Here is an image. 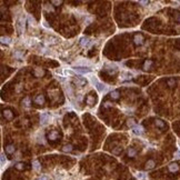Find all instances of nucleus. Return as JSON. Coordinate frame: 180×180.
Returning <instances> with one entry per match:
<instances>
[{
    "label": "nucleus",
    "mask_w": 180,
    "mask_h": 180,
    "mask_svg": "<svg viewBox=\"0 0 180 180\" xmlns=\"http://www.w3.org/2000/svg\"><path fill=\"white\" fill-rule=\"evenodd\" d=\"M32 168L38 171V170L40 169V163H39L38 161H33V162H32Z\"/></svg>",
    "instance_id": "obj_19"
},
{
    "label": "nucleus",
    "mask_w": 180,
    "mask_h": 180,
    "mask_svg": "<svg viewBox=\"0 0 180 180\" xmlns=\"http://www.w3.org/2000/svg\"><path fill=\"white\" fill-rule=\"evenodd\" d=\"M75 71L78 72V74H88V72H91V69L82 67V68H75Z\"/></svg>",
    "instance_id": "obj_5"
},
{
    "label": "nucleus",
    "mask_w": 180,
    "mask_h": 180,
    "mask_svg": "<svg viewBox=\"0 0 180 180\" xmlns=\"http://www.w3.org/2000/svg\"><path fill=\"white\" fill-rule=\"evenodd\" d=\"M136 154H137L136 149H133V148H129V149H128V156H129V157H135Z\"/></svg>",
    "instance_id": "obj_14"
},
{
    "label": "nucleus",
    "mask_w": 180,
    "mask_h": 180,
    "mask_svg": "<svg viewBox=\"0 0 180 180\" xmlns=\"http://www.w3.org/2000/svg\"><path fill=\"white\" fill-rule=\"evenodd\" d=\"M139 4H141V5H147L148 1H139Z\"/></svg>",
    "instance_id": "obj_35"
},
{
    "label": "nucleus",
    "mask_w": 180,
    "mask_h": 180,
    "mask_svg": "<svg viewBox=\"0 0 180 180\" xmlns=\"http://www.w3.org/2000/svg\"><path fill=\"white\" fill-rule=\"evenodd\" d=\"M49 119H50V117H49V115L47 114V112H42V114L40 115V122H41V124H46L49 121Z\"/></svg>",
    "instance_id": "obj_3"
},
{
    "label": "nucleus",
    "mask_w": 180,
    "mask_h": 180,
    "mask_svg": "<svg viewBox=\"0 0 180 180\" xmlns=\"http://www.w3.org/2000/svg\"><path fill=\"white\" fill-rule=\"evenodd\" d=\"M4 163H5V155L1 154V164H4Z\"/></svg>",
    "instance_id": "obj_30"
},
{
    "label": "nucleus",
    "mask_w": 180,
    "mask_h": 180,
    "mask_svg": "<svg viewBox=\"0 0 180 180\" xmlns=\"http://www.w3.org/2000/svg\"><path fill=\"white\" fill-rule=\"evenodd\" d=\"M25 26H26V18H25V16H21L17 21V28H18V31H19L20 33L23 31Z\"/></svg>",
    "instance_id": "obj_2"
},
{
    "label": "nucleus",
    "mask_w": 180,
    "mask_h": 180,
    "mask_svg": "<svg viewBox=\"0 0 180 180\" xmlns=\"http://www.w3.org/2000/svg\"><path fill=\"white\" fill-rule=\"evenodd\" d=\"M90 81L94 85V87H96V89L98 90V92L101 93V92H106V91L108 90V86L105 85V84H102V82H100L96 77H90Z\"/></svg>",
    "instance_id": "obj_1"
},
{
    "label": "nucleus",
    "mask_w": 180,
    "mask_h": 180,
    "mask_svg": "<svg viewBox=\"0 0 180 180\" xmlns=\"http://www.w3.org/2000/svg\"><path fill=\"white\" fill-rule=\"evenodd\" d=\"M37 180H48V178L46 176H42V177H40V178L37 179Z\"/></svg>",
    "instance_id": "obj_32"
},
{
    "label": "nucleus",
    "mask_w": 180,
    "mask_h": 180,
    "mask_svg": "<svg viewBox=\"0 0 180 180\" xmlns=\"http://www.w3.org/2000/svg\"><path fill=\"white\" fill-rule=\"evenodd\" d=\"M131 78H132V75H131L130 72H122V74H121V77H120L121 80H130Z\"/></svg>",
    "instance_id": "obj_6"
},
{
    "label": "nucleus",
    "mask_w": 180,
    "mask_h": 180,
    "mask_svg": "<svg viewBox=\"0 0 180 180\" xmlns=\"http://www.w3.org/2000/svg\"><path fill=\"white\" fill-rule=\"evenodd\" d=\"M106 70L109 72V74H115V72L118 70V68H117V67H116L115 65H112L110 68H106Z\"/></svg>",
    "instance_id": "obj_13"
},
{
    "label": "nucleus",
    "mask_w": 180,
    "mask_h": 180,
    "mask_svg": "<svg viewBox=\"0 0 180 180\" xmlns=\"http://www.w3.org/2000/svg\"><path fill=\"white\" fill-rule=\"evenodd\" d=\"M75 82H76L77 85H84L86 81L82 80V79H80V78H75Z\"/></svg>",
    "instance_id": "obj_22"
},
{
    "label": "nucleus",
    "mask_w": 180,
    "mask_h": 180,
    "mask_svg": "<svg viewBox=\"0 0 180 180\" xmlns=\"http://www.w3.org/2000/svg\"><path fill=\"white\" fill-rule=\"evenodd\" d=\"M28 20H29V22H30V25H35V23H36V21H35V19H33V18L32 17H28Z\"/></svg>",
    "instance_id": "obj_26"
},
{
    "label": "nucleus",
    "mask_w": 180,
    "mask_h": 180,
    "mask_svg": "<svg viewBox=\"0 0 180 180\" xmlns=\"http://www.w3.org/2000/svg\"><path fill=\"white\" fill-rule=\"evenodd\" d=\"M4 115H5V117L7 118V119H11V118H12V114H11L10 110H5L4 111Z\"/></svg>",
    "instance_id": "obj_17"
},
{
    "label": "nucleus",
    "mask_w": 180,
    "mask_h": 180,
    "mask_svg": "<svg viewBox=\"0 0 180 180\" xmlns=\"http://www.w3.org/2000/svg\"><path fill=\"white\" fill-rule=\"evenodd\" d=\"M45 101V97H44V94H39L38 97H36V99H35V102L36 103H38V105H41L42 102Z\"/></svg>",
    "instance_id": "obj_9"
},
{
    "label": "nucleus",
    "mask_w": 180,
    "mask_h": 180,
    "mask_svg": "<svg viewBox=\"0 0 180 180\" xmlns=\"http://www.w3.org/2000/svg\"><path fill=\"white\" fill-rule=\"evenodd\" d=\"M132 131L138 136H142L143 135V128L141 126H138V124L132 128Z\"/></svg>",
    "instance_id": "obj_4"
},
{
    "label": "nucleus",
    "mask_w": 180,
    "mask_h": 180,
    "mask_svg": "<svg viewBox=\"0 0 180 180\" xmlns=\"http://www.w3.org/2000/svg\"><path fill=\"white\" fill-rule=\"evenodd\" d=\"M52 4L53 5H60V4H61V1H52Z\"/></svg>",
    "instance_id": "obj_34"
},
{
    "label": "nucleus",
    "mask_w": 180,
    "mask_h": 180,
    "mask_svg": "<svg viewBox=\"0 0 180 180\" xmlns=\"http://www.w3.org/2000/svg\"><path fill=\"white\" fill-rule=\"evenodd\" d=\"M93 101V98L92 97H89V98H88V102H89V105H91V102Z\"/></svg>",
    "instance_id": "obj_31"
},
{
    "label": "nucleus",
    "mask_w": 180,
    "mask_h": 180,
    "mask_svg": "<svg viewBox=\"0 0 180 180\" xmlns=\"http://www.w3.org/2000/svg\"><path fill=\"white\" fill-rule=\"evenodd\" d=\"M1 42H2V44H10V38H8V37H1Z\"/></svg>",
    "instance_id": "obj_21"
},
{
    "label": "nucleus",
    "mask_w": 180,
    "mask_h": 180,
    "mask_svg": "<svg viewBox=\"0 0 180 180\" xmlns=\"http://www.w3.org/2000/svg\"><path fill=\"white\" fill-rule=\"evenodd\" d=\"M16 168H17V169H19V170H21V169H23V163H21V162H19V163H17V164H16Z\"/></svg>",
    "instance_id": "obj_27"
},
{
    "label": "nucleus",
    "mask_w": 180,
    "mask_h": 180,
    "mask_svg": "<svg viewBox=\"0 0 180 180\" xmlns=\"http://www.w3.org/2000/svg\"><path fill=\"white\" fill-rule=\"evenodd\" d=\"M135 44L136 45H142L143 44V38L141 35H136L135 36Z\"/></svg>",
    "instance_id": "obj_7"
},
{
    "label": "nucleus",
    "mask_w": 180,
    "mask_h": 180,
    "mask_svg": "<svg viewBox=\"0 0 180 180\" xmlns=\"http://www.w3.org/2000/svg\"><path fill=\"white\" fill-rule=\"evenodd\" d=\"M143 177H145V176H143L142 172H139V173H138V178H143Z\"/></svg>",
    "instance_id": "obj_33"
},
{
    "label": "nucleus",
    "mask_w": 180,
    "mask_h": 180,
    "mask_svg": "<svg viewBox=\"0 0 180 180\" xmlns=\"http://www.w3.org/2000/svg\"><path fill=\"white\" fill-rule=\"evenodd\" d=\"M36 76H38V77H41L42 75H44V70H40V69H36Z\"/></svg>",
    "instance_id": "obj_23"
},
{
    "label": "nucleus",
    "mask_w": 180,
    "mask_h": 180,
    "mask_svg": "<svg viewBox=\"0 0 180 180\" xmlns=\"http://www.w3.org/2000/svg\"><path fill=\"white\" fill-rule=\"evenodd\" d=\"M58 136H59V133L57 132V131H52V132L49 135V139L51 140H54V139H57L58 138Z\"/></svg>",
    "instance_id": "obj_16"
},
{
    "label": "nucleus",
    "mask_w": 180,
    "mask_h": 180,
    "mask_svg": "<svg viewBox=\"0 0 180 180\" xmlns=\"http://www.w3.org/2000/svg\"><path fill=\"white\" fill-rule=\"evenodd\" d=\"M62 150L65 151V152H68V151H71L72 150V146H70V145H67L65 146V147L62 148Z\"/></svg>",
    "instance_id": "obj_20"
},
{
    "label": "nucleus",
    "mask_w": 180,
    "mask_h": 180,
    "mask_svg": "<svg viewBox=\"0 0 180 180\" xmlns=\"http://www.w3.org/2000/svg\"><path fill=\"white\" fill-rule=\"evenodd\" d=\"M23 56V53H20V52H15V57L17 58V59H21Z\"/></svg>",
    "instance_id": "obj_25"
},
{
    "label": "nucleus",
    "mask_w": 180,
    "mask_h": 180,
    "mask_svg": "<svg viewBox=\"0 0 180 180\" xmlns=\"http://www.w3.org/2000/svg\"><path fill=\"white\" fill-rule=\"evenodd\" d=\"M22 105H25L26 107H29V106H30V99H29V98H26V99L22 101Z\"/></svg>",
    "instance_id": "obj_24"
},
{
    "label": "nucleus",
    "mask_w": 180,
    "mask_h": 180,
    "mask_svg": "<svg viewBox=\"0 0 180 180\" xmlns=\"http://www.w3.org/2000/svg\"><path fill=\"white\" fill-rule=\"evenodd\" d=\"M127 124H128L129 127H131V128H133L135 126H137V124H136V121H135V119H133V118L128 119V120H127Z\"/></svg>",
    "instance_id": "obj_11"
},
{
    "label": "nucleus",
    "mask_w": 180,
    "mask_h": 180,
    "mask_svg": "<svg viewBox=\"0 0 180 180\" xmlns=\"http://www.w3.org/2000/svg\"><path fill=\"white\" fill-rule=\"evenodd\" d=\"M156 124H157L158 127H163V122L161 120H157L156 121Z\"/></svg>",
    "instance_id": "obj_28"
},
{
    "label": "nucleus",
    "mask_w": 180,
    "mask_h": 180,
    "mask_svg": "<svg viewBox=\"0 0 180 180\" xmlns=\"http://www.w3.org/2000/svg\"><path fill=\"white\" fill-rule=\"evenodd\" d=\"M178 169H179V167H178V164H177V163H171V164L169 166V170H170L171 172H175V171H177Z\"/></svg>",
    "instance_id": "obj_12"
},
{
    "label": "nucleus",
    "mask_w": 180,
    "mask_h": 180,
    "mask_svg": "<svg viewBox=\"0 0 180 180\" xmlns=\"http://www.w3.org/2000/svg\"><path fill=\"white\" fill-rule=\"evenodd\" d=\"M110 96H111V98H112V99H118V98H119V91H118V90L112 91Z\"/></svg>",
    "instance_id": "obj_18"
},
{
    "label": "nucleus",
    "mask_w": 180,
    "mask_h": 180,
    "mask_svg": "<svg viewBox=\"0 0 180 180\" xmlns=\"http://www.w3.org/2000/svg\"><path fill=\"white\" fill-rule=\"evenodd\" d=\"M155 167V161L154 160H149L147 163H146V168L147 169H152Z\"/></svg>",
    "instance_id": "obj_15"
},
{
    "label": "nucleus",
    "mask_w": 180,
    "mask_h": 180,
    "mask_svg": "<svg viewBox=\"0 0 180 180\" xmlns=\"http://www.w3.org/2000/svg\"><path fill=\"white\" fill-rule=\"evenodd\" d=\"M6 152H7V154H13L15 152V146H12V145L7 146V147H6Z\"/></svg>",
    "instance_id": "obj_10"
},
{
    "label": "nucleus",
    "mask_w": 180,
    "mask_h": 180,
    "mask_svg": "<svg viewBox=\"0 0 180 180\" xmlns=\"http://www.w3.org/2000/svg\"><path fill=\"white\" fill-rule=\"evenodd\" d=\"M89 38H87V37H82L80 39V45L82 46V47H86V46L89 45Z\"/></svg>",
    "instance_id": "obj_8"
},
{
    "label": "nucleus",
    "mask_w": 180,
    "mask_h": 180,
    "mask_svg": "<svg viewBox=\"0 0 180 180\" xmlns=\"http://www.w3.org/2000/svg\"><path fill=\"white\" fill-rule=\"evenodd\" d=\"M151 65V61H146V63H145V68L146 69H148V67Z\"/></svg>",
    "instance_id": "obj_29"
}]
</instances>
